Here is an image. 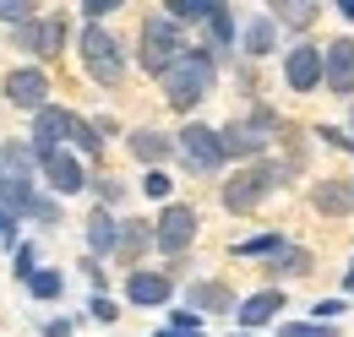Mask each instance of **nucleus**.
Segmentation results:
<instances>
[{
  "label": "nucleus",
  "mask_w": 354,
  "mask_h": 337,
  "mask_svg": "<svg viewBox=\"0 0 354 337\" xmlns=\"http://www.w3.org/2000/svg\"><path fill=\"white\" fill-rule=\"evenodd\" d=\"M213 87H218V60L207 49H185L175 66H169V77H164V98H169V109L191 115L196 104H207Z\"/></svg>",
  "instance_id": "nucleus-1"
},
{
  "label": "nucleus",
  "mask_w": 354,
  "mask_h": 337,
  "mask_svg": "<svg viewBox=\"0 0 354 337\" xmlns=\"http://www.w3.org/2000/svg\"><path fill=\"white\" fill-rule=\"evenodd\" d=\"M289 168L295 164H272V158H262V164H240L229 180H223V207L229 212H257L289 180Z\"/></svg>",
  "instance_id": "nucleus-2"
},
{
  "label": "nucleus",
  "mask_w": 354,
  "mask_h": 337,
  "mask_svg": "<svg viewBox=\"0 0 354 337\" xmlns=\"http://www.w3.org/2000/svg\"><path fill=\"white\" fill-rule=\"evenodd\" d=\"M278 131H283V120H278L272 109H251L245 120H229V126H218V136H223V158L262 164V153L278 142Z\"/></svg>",
  "instance_id": "nucleus-3"
},
{
  "label": "nucleus",
  "mask_w": 354,
  "mask_h": 337,
  "mask_svg": "<svg viewBox=\"0 0 354 337\" xmlns=\"http://www.w3.org/2000/svg\"><path fill=\"white\" fill-rule=\"evenodd\" d=\"M136 49H142V55H136V60H142V71L164 82V77H169V66H175V60L191 49V44L180 39V28L164 17V11H153V17L142 22V44H136Z\"/></svg>",
  "instance_id": "nucleus-4"
},
{
  "label": "nucleus",
  "mask_w": 354,
  "mask_h": 337,
  "mask_svg": "<svg viewBox=\"0 0 354 337\" xmlns=\"http://www.w3.org/2000/svg\"><path fill=\"white\" fill-rule=\"evenodd\" d=\"M77 49H82V71H88L98 87H115L120 77H126V55H120V39H115L104 22H88V28H82V39H77Z\"/></svg>",
  "instance_id": "nucleus-5"
},
{
  "label": "nucleus",
  "mask_w": 354,
  "mask_h": 337,
  "mask_svg": "<svg viewBox=\"0 0 354 337\" xmlns=\"http://www.w3.org/2000/svg\"><path fill=\"white\" fill-rule=\"evenodd\" d=\"M175 158L191 168V174H218V168L229 164V158H223V136L213 126H202V120H191V126L175 136Z\"/></svg>",
  "instance_id": "nucleus-6"
},
{
  "label": "nucleus",
  "mask_w": 354,
  "mask_h": 337,
  "mask_svg": "<svg viewBox=\"0 0 354 337\" xmlns=\"http://www.w3.org/2000/svg\"><path fill=\"white\" fill-rule=\"evenodd\" d=\"M6 104L22 109V115H44V109H49L44 66H11V71H6Z\"/></svg>",
  "instance_id": "nucleus-7"
},
{
  "label": "nucleus",
  "mask_w": 354,
  "mask_h": 337,
  "mask_svg": "<svg viewBox=\"0 0 354 337\" xmlns=\"http://www.w3.org/2000/svg\"><path fill=\"white\" fill-rule=\"evenodd\" d=\"M66 17H33V22H22L17 33H11V44L22 49V55H33V60H55L60 49H66Z\"/></svg>",
  "instance_id": "nucleus-8"
},
{
  "label": "nucleus",
  "mask_w": 354,
  "mask_h": 337,
  "mask_svg": "<svg viewBox=\"0 0 354 337\" xmlns=\"http://www.w3.org/2000/svg\"><path fill=\"white\" fill-rule=\"evenodd\" d=\"M191 240H196V207L169 202V207L158 212V223H153V251L180 256V251H191Z\"/></svg>",
  "instance_id": "nucleus-9"
},
{
  "label": "nucleus",
  "mask_w": 354,
  "mask_h": 337,
  "mask_svg": "<svg viewBox=\"0 0 354 337\" xmlns=\"http://www.w3.org/2000/svg\"><path fill=\"white\" fill-rule=\"evenodd\" d=\"M39 174H44V185L66 202V196H77V191H88V168H82V158L71 153V147H60V153H44L39 158Z\"/></svg>",
  "instance_id": "nucleus-10"
},
{
  "label": "nucleus",
  "mask_w": 354,
  "mask_h": 337,
  "mask_svg": "<svg viewBox=\"0 0 354 337\" xmlns=\"http://www.w3.org/2000/svg\"><path fill=\"white\" fill-rule=\"evenodd\" d=\"M283 82L295 87V93H316V87H327V55H322L316 44H295V49L283 55Z\"/></svg>",
  "instance_id": "nucleus-11"
},
{
  "label": "nucleus",
  "mask_w": 354,
  "mask_h": 337,
  "mask_svg": "<svg viewBox=\"0 0 354 337\" xmlns=\"http://www.w3.org/2000/svg\"><path fill=\"white\" fill-rule=\"evenodd\" d=\"M28 142H33V153H39V158H44V153H60V147L71 142V109L49 104L44 115H33V131H28Z\"/></svg>",
  "instance_id": "nucleus-12"
},
{
  "label": "nucleus",
  "mask_w": 354,
  "mask_h": 337,
  "mask_svg": "<svg viewBox=\"0 0 354 337\" xmlns=\"http://www.w3.org/2000/svg\"><path fill=\"white\" fill-rule=\"evenodd\" d=\"M126 299L131 305H169L175 299V278L169 272H147V267H136V272H126Z\"/></svg>",
  "instance_id": "nucleus-13"
},
{
  "label": "nucleus",
  "mask_w": 354,
  "mask_h": 337,
  "mask_svg": "<svg viewBox=\"0 0 354 337\" xmlns=\"http://www.w3.org/2000/svg\"><path fill=\"white\" fill-rule=\"evenodd\" d=\"M322 55H327V93L349 98L354 93V39H333Z\"/></svg>",
  "instance_id": "nucleus-14"
},
{
  "label": "nucleus",
  "mask_w": 354,
  "mask_h": 337,
  "mask_svg": "<svg viewBox=\"0 0 354 337\" xmlns=\"http://www.w3.org/2000/svg\"><path fill=\"white\" fill-rule=\"evenodd\" d=\"M39 174V153L33 142H0V185H17V180H33Z\"/></svg>",
  "instance_id": "nucleus-15"
},
{
  "label": "nucleus",
  "mask_w": 354,
  "mask_h": 337,
  "mask_svg": "<svg viewBox=\"0 0 354 337\" xmlns=\"http://www.w3.org/2000/svg\"><path fill=\"white\" fill-rule=\"evenodd\" d=\"M272 316H283V289H262V294L240 299V310H234L240 332H257V327H267Z\"/></svg>",
  "instance_id": "nucleus-16"
},
{
  "label": "nucleus",
  "mask_w": 354,
  "mask_h": 337,
  "mask_svg": "<svg viewBox=\"0 0 354 337\" xmlns=\"http://www.w3.org/2000/svg\"><path fill=\"white\" fill-rule=\"evenodd\" d=\"M115 251H120V223H115V212L93 207V218H88V256L93 261H115Z\"/></svg>",
  "instance_id": "nucleus-17"
},
{
  "label": "nucleus",
  "mask_w": 354,
  "mask_h": 337,
  "mask_svg": "<svg viewBox=\"0 0 354 337\" xmlns=\"http://www.w3.org/2000/svg\"><path fill=\"white\" fill-rule=\"evenodd\" d=\"M126 147H131V158L136 164H147V168H164V158L175 153V136H164V131H153V126H142L126 136Z\"/></svg>",
  "instance_id": "nucleus-18"
},
{
  "label": "nucleus",
  "mask_w": 354,
  "mask_h": 337,
  "mask_svg": "<svg viewBox=\"0 0 354 337\" xmlns=\"http://www.w3.org/2000/svg\"><path fill=\"white\" fill-rule=\"evenodd\" d=\"M142 251H153V223H147V218H126V223H120V251H115V261H126L136 272Z\"/></svg>",
  "instance_id": "nucleus-19"
},
{
  "label": "nucleus",
  "mask_w": 354,
  "mask_h": 337,
  "mask_svg": "<svg viewBox=\"0 0 354 337\" xmlns=\"http://www.w3.org/2000/svg\"><path fill=\"white\" fill-rule=\"evenodd\" d=\"M240 49H245V60H262L278 49V22L272 17H251L245 28H240Z\"/></svg>",
  "instance_id": "nucleus-20"
},
{
  "label": "nucleus",
  "mask_w": 354,
  "mask_h": 337,
  "mask_svg": "<svg viewBox=\"0 0 354 337\" xmlns=\"http://www.w3.org/2000/svg\"><path fill=\"white\" fill-rule=\"evenodd\" d=\"M202 33H207V44H202V49H207L213 60H218V55H229V49H234V39H240V28H234V11H229L223 0H218V11L207 17V28H202Z\"/></svg>",
  "instance_id": "nucleus-21"
},
{
  "label": "nucleus",
  "mask_w": 354,
  "mask_h": 337,
  "mask_svg": "<svg viewBox=\"0 0 354 337\" xmlns=\"http://www.w3.org/2000/svg\"><path fill=\"white\" fill-rule=\"evenodd\" d=\"M185 310L218 316V310H240V305H234V289H229V283H191V305H185Z\"/></svg>",
  "instance_id": "nucleus-22"
},
{
  "label": "nucleus",
  "mask_w": 354,
  "mask_h": 337,
  "mask_svg": "<svg viewBox=\"0 0 354 337\" xmlns=\"http://www.w3.org/2000/svg\"><path fill=\"white\" fill-rule=\"evenodd\" d=\"M44 202V191L33 185V180H17V185H0V212H11V218H33V207Z\"/></svg>",
  "instance_id": "nucleus-23"
},
{
  "label": "nucleus",
  "mask_w": 354,
  "mask_h": 337,
  "mask_svg": "<svg viewBox=\"0 0 354 337\" xmlns=\"http://www.w3.org/2000/svg\"><path fill=\"white\" fill-rule=\"evenodd\" d=\"M354 185V180H349ZM344 185V180H322L316 191H310V202H316V212H327V218H344V212L354 207V191Z\"/></svg>",
  "instance_id": "nucleus-24"
},
{
  "label": "nucleus",
  "mask_w": 354,
  "mask_h": 337,
  "mask_svg": "<svg viewBox=\"0 0 354 337\" xmlns=\"http://www.w3.org/2000/svg\"><path fill=\"white\" fill-rule=\"evenodd\" d=\"M158 11H164L175 28H185V22H191V28H207V17L218 11V0H164Z\"/></svg>",
  "instance_id": "nucleus-25"
},
{
  "label": "nucleus",
  "mask_w": 354,
  "mask_h": 337,
  "mask_svg": "<svg viewBox=\"0 0 354 337\" xmlns=\"http://www.w3.org/2000/svg\"><path fill=\"white\" fill-rule=\"evenodd\" d=\"M71 153L77 158H98L104 153V131L93 126V120H82V115H71Z\"/></svg>",
  "instance_id": "nucleus-26"
},
{
  "label": "nucleus",
  "mask_w": 354,
  "mask_h": 337,
  "mask_svg": "<svg viewBox=\"0 0 354 337\" xmlns=\"http://www.w3.org/2000/svg\"><path fill=\"white\" fill-rule=\"evenodd\" d=\"M283 245H289V240H283L278 229H267V234H251V240H240V245H234V256H240V261H257V256H267V261H272V256L283 251Z\"/></svg>",
  "instance_id": "nucleus-27"
},
{
  "label": "nucleus",
  "mask_w": 354,
  "mask_h": 337,
  "mask_svg": "<svg viewBox=\"0 0 354 337\" xmlns=\"http://www.w3.org/2000/svg\"><path fill=\"white\" fill-rule=\"evenodd\" d=\"M267 272H278V278H306V272H310V251H300V245H283V251L267 261Z\"/></svg>",
  "instance_id": "nucleus-28"
},
{
  "label": "nucleus",
  "mask_w": 354,
  "mask_h": 337,
  "mask_svg": "<svg viewBox=\"0 0 354 337\" xmlns=\"http://www.w3.org/2000/svg\"><path fill=\"white\" fill-rule=\"evenodd\" d=\"M267 11H272V22H278V28H310L322 6H310V0H295V6H267Z\"/></svg>",
  "instance_id": "nucleus-29"
},
{
  "label": "nucleus",
  "mask_w": 354,
  "mask_h": 337,
  "mask_svg": "<svg viewBox=\"0 0 354 337\" xmlns=\"http://www.w3.org/2000/svg\"><path fill=\"white\" fill-rule=\"evenodd\" d=\"M28 294L44 299V305H49V299H60V294H66V272H55V267H39V272H33V283H28Z\"/></svg>",
  "instance_id": "nucleus-30"
},
{
  "label": "nucleus",
  "mask_w": 354,
  "mask_h": 337,
  "mask_svg": "<svg viewBox=\"0 0 354 337\" xmlns=\"http://www.w3.org/2000/svg\"><path fill=\"white\" fill-rule=\"evenodd\" d=\"M39 267H44V261H39V245H33V240H22V245L11 251V272H17L22 283H33V272H39Z\"/></svg>",
  "instance_id": "nucleus-31"
},
{
  "label": "nucleus",
  "mask_w": 354,
  "mask_h": 337,
  "mask_svg": "<svg viewBox=\"0 0 354 337\" xmlns=\"http://www.w3.org/2000/svg\"><path fill=\"white\" fill-rule=\"evenodd\" d=\"M33 17H44V11L33 6V0H0V22H6L11 33H17L22 22H33Z\"/></svg>",
  "instance_id": "nucleus-32"
},
{
  "label": "nucleus",
  "mask_w": 354,
  "mask_h": 337,
  "mask_svg": "<svg viewBox=\"0 0 354 337\" xmlns=\"http://www.w3.org/2000/svg\"><path fill=\"white\" fill-rule=\"evenodd\" d=\"M88 191H93V196H98V207H104V212H109V207H120V202H126V185H120L115 174H98V180H93Z\"/></svg>",
  "instance_id": "nucleus-33"
},
{
  "label": "nucleus",
  "mask_w": 354,
  "mask_h": 337,
  "mask_svg": "<svg viewBox=\"0 0 354 337\" xmlns=\"http://www.w3.org/2000/svg\"><path fill=\"white\" fill-rule=\"evenodd\" d=\"M169 191H175V180H169L164 168H147V174H142V196H147V202H169Z\"/></svg>",
  "instance_id": "nucleus-34"
},
{
  "label": "nucleus",
  "mask_w": 354,
  "mask_h": 337,
  "mask_svg": "<svg viewBox=\"0 0 354 337\" xmlns=\"http://www.w3.org/2000/svg\"><path fill=\"white\" fill-rule=\"evenodd\" d=\"M278 337H338V327H322V321H283Z\"/></svg>",
  "instance_id": "nucleus-35"
},
{
  "label": "nucleus",
  "mask_w": 354,
  "mask_h": 337,
  "mask_svg": "<svg viewBox=\"0 0 354 337\" xmlns=\"http://www.w3.org/2000/svg\"><path fill=\"white\" fill-rule=\"evenodd\" d=\"M88 316H93V321H104V327H115V321H120V305H115L109 294H93L88 299Z\"/></svg>",
  "instance_id": "nucleus-36"
},
{
  "label": "nucleus",
  "mask_w": 354,
  "mask_h": 337,
  "mask_svg": "<svg viewBox=\"0 0 354 337\" xmlns=\"http://www.w3.org/2000/svg\"><path fill=\"white\" fill-rule=\"evenodd\" d=\"M28 223H39V229H55V223H60V196H44V202L33 207V218H28Z\"/></svg>",
  "instance_id": "nucleus-37"
},
{
  "label": "nucleus",
  "mask_w": 354,
  "mask_h": 337,
  "mask_svg": "<svg viewBox=\"0 0 354 337\" xmlns=\"http://www.w3.org/2000/svg\"><path fill=\"white\" fill-rule=\"evenodd\" d=\"M77 11H82V17H88V22H104V17H109V11H120V0H82V6H77Z\"/></svg>",
  "instance_id": "nucleus-38"
},
{
  "label": "nucleus",
  "mask_w": 354,
  "mask_h": 337,
  "mask_svg": "<svg viewBox=\"0 0 354 337\" xmlns=\"http://www.w3.org/2000/svg\"><path fill=\"white\" fill-rule=\"evenodd\" d=\"M344 310H349L344 299H316V310H310V316H316L322 327H333V316H344Z\"/></svg>",
  "instance_id": "nucleus-39"
},
{
  "label": "nucleus",
  "mask_w": 354,
  "mask_h": 337,
  "mask_svg": "<svg viewBox=\"0 0 354 337\" xmlns=\"http://www.w3.org/2000/svg\"><path fill=\"white\" fill-rule=\"evenodd\" d=\"M82 272H88V283H93V294H104V278H109V272H104V261H82Z\"/></svg>",
  "instance_id": "nucleus-40"
},
{
  "label": "nucleus",
  "mask_w": 354,
  "mask_h": 337,
  "mask_svg": "<svg viewBox=\"0 0 354 337\" xmlns=\"http://www.w3.org/2000/svg\"><path fill=\"white\" fill-rule=\"evenodd\" d=\"M77 332V321L71 316H55V321H44V337H71Z\"/></svg>",
  "instance_id": "nucleus-41"
},
{
  "label": "nucleus",
  "mask_w": 354,
  "mask_h": 337,
  "mask_svg": "<svg viewBox=\"0 0 354 337\" xmlns=\"http://www.w3.org/2000/svg\"><path fill=\"white\" fill-rule=\"evenodd\" d=\"M316 136H322L327 147H344V153H349V131H338V126H322Z\"/></svg>",
  "instance_id": "nucleus-42"
},
{
  "label": "nucleus",
  "mask_w": 354,
  "mask_h": 337,
  "mask_svg": "<svg viewBox=\"0 0 354 337\" xmlns=\"http://www.w3.org/2000/svg\"><path fill=\"white\" fill-rule=\"evenodd\" d=\"M333 11H338V17H344V22H354V0H338V6H333Z\"/></svg>",
  "instance_id": "nucleus-43"
},
{
  "label": "nucleus",
  "mask_w": 354,
  "mask_h": 337,
  "mask_svg": "<svg viewBox=\"0 0 354 337\" xmlns=\"http://www.w3.org/2000/svg\"><path fill=\"white\" fill-rule=\"evenodd\" d=\"M349 153H354V104H349Z\"/></svg>",
  "instance_id": "nucleus-44"
},
{
  "label": "nucleus",
  "mask_w": 354,
  "mask_h": 337,
  "mask_svg": "<svg viewBox=\"0 0 354 337\" xmlns=\"http://www.w3.org/2000/svg\"><path fill=\"white\" fill-rule=\"evenodd\" d=\"M229 337H251V332H229Z\"/></svg>",
  "instance_id": "nucleus-45"
},
{
  "label": "nucleus",
  "mask_w": 354,
  "mask_h": 337,
  "mask_svg": "<svg viewBox=\"0 0 354 337\" xmlns=\"http://www.w3.org/2000/svg\"><path fill=\"white\" fill-rule=\"evenodd\" d=\"M349 272H354V267H349Z\"/></svg>",
  "instance_id": "nucleus-46"
}]
</instances>
